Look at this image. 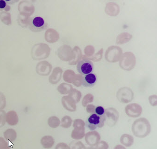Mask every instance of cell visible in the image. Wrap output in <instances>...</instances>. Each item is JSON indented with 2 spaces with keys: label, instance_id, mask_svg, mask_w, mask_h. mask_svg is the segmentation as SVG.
<instances>
[{
  "label": "cell",
  "instance_id": "1",
  "mask_svg": "<svg viewBox=\"0 0 157 149\" xmlns=\"http://www.w3.org/2000/svg\"><path fill=\"white\" fill-rule=\"evenodd\" d=\"M133 133L136 137H146L151 131L149 122L145 118H140L133 123L132 126Z\"/></svg>",
  "mask_w": 157,
  "mask_h": 149
},
{
  "label": "cell",
  "instance_id": "2",
  "mask_svg": "<svg viewBox=\"0 0 157 149\" xmlns=\"http://www.w3.org/2000/svg\"><path fill=\"white\" fill-rule=\"evenodd\" d=\"M106 120V116H101L92 113L88 116L86 121L87 127L91 131L103 127Z\"/></svg>",
  "mask_w": 157,
  "mask_h": 149
},
{
  "label": "cell",
  "instance_id": "3",
  "mask_svg": "<svg viewBox=\"0 0 157 149\" xmlns=\"http://www.w3.org/2000/svg\"><path fill=\"white\" fill-rule=\"evenodd\" d=\"M29 22V28L34 32H40L48 27L47 22L42 17H34L30 18Z\"/></svg>",
  "mask_w": 157,
  "mask_h": 149
},
{
  "label": "cell",
  "instance_id": "4",
  "mask_svg": "<svg viewBox=\"0 0 157 149\" xmlns=\"http://www.w3.org/2000/svg\"><path fill=\"white\" fill-rule=\"evenodd\" d=\"M94 64L87 60H82L77 65V69L80 74L86 75L91 73L94 70Z\"/></svg>",
  "mask_w": 157,
  "mask_h": 149
},
{
  "label": "cell",
  "instance_id": "5",
  "mask_svg": "<svg viewBox=\"0 0 157 149\" xmlns=\"http://www.w3.org/2000/svg\"><path fill=\"white\" fill-rule=\"evenodd\" d=\"M73 126L75 127V129L72 133L71 137L77 140L82 139L84 135V123L83 121H82V122L75 121Z\"/></svg>",
  "mask_w": 157,
  "mask_h": 149
},
{
  "label": "cell",
  "instance_id": "6",
  "mask_svg": "<svg viewBox=\"0 0 157 149\" xmlns=\"http://www.w3.org/2000/svg\"><path fill=\"white\" fill-rule=\"evenodd\" d=\"M97 76L95 73H91L84 75L82 78V83L84 87L92 88L97 82Z\"/></svg>",
  "mask_w": 157,
  "mask_h": 149
},
{
  "label": "cell",
  "instance_id": "7",
  "mask_svg": "<svg viewBox=\"0 0 157 149\" xmlns=\"http://www.w3.org/2000/svg\"><path fill=\"white\" fill-rule=\"evenodd\" d=\"M100 135L96 131L90 132L86 135V142L88 145L91 146H95L99 143L100 141Z\"/></svg>",
  "mask_w": 157,
  "mask_h": 149
},
{
  "label": "cell",
  "instance_id": "8",
  "mask_svg": "<svg viewBox=\"0 0 157 149\" xmlns=\"http://www.w3.org/2000/svg\"><path fill=\"white\" fill-rule=\"evenodd\" d=\"M19 119L17 112L11 110L6 114V122L10 126L16 125L18 123Z\"/></svg>",
  "mask_w": 157,
  "mask_h": 149
},
{
  "label": "cell",
  "instance_id": "9",
  "mask_svg": "<svg viewBox=\"0 0 157 149\" xmlns=\"http://www.w3.org/2000/svg\"><path fill=\"white\" fill-rule=\"evenodd\" d=\"M41 143L45 149H50L54 144V139L51 135H45L42 137L41 140Z\"/></svg>",
  "mask_w": 157,
  "mask_h": 149
},
{
  "label": "cell",
  "instance_id": "10",
  "mask_svg": "<svg viewBox=\"0 0 157 149\" xmlns=\"http://www.w3.org/2000/svg\"><path fill=\"white\" fill-rule=\"evenodd\" d=\"M51 68L50 66L44 62H41L38 64L36 66V72L38 74L43 76H46L48 75L51 72Z\"/></svg>",
  "mask_w": 157,
  "mask_h": 149
},
{
  "label": "cell",
  "instance_id": "11",
  "mask_svg": "<svg viewBox=\"0 0 157 149\" xmlns=\"http://www.w3.org/2000/svg\"><path fill=\"white\" fill-rule=\"evenodd\" d=\"M3 135H4V137L6 140L10 142L15 141L17 139V132L13 129H7L4 131Z\"/></svg>",
  "mask_w": 157,
  "mask_h": 149
},
{
  "label": "cell",
  "instance_id": "12",
  "mask_svg": "<svg viewBox=\"0 0 157 149\" xmlns=\"http://www.w3.org/2000/svg\"><path fill=\"white\" fill-rule=\"evenodd\" d=\"M120 142L126 147H130L134 142V140L132 135L124 134L120 138Z\"/></svg>",
  "mask_w": 157,
  "mask_h": 149
},
{
  "label": "cell",
  "instance_id": "13",
  "mask_svg": "<svg viewBox=\"0 0 157 149\" xmlns=\"http://www.w3.org/2000/svg\"><path fill=\"white\" fill-rule=\"evenodd\" d=\"M60 121L59 118L56 116H51L48 120V124L52 128H56L60 125Z\"/></svg>",
  "mask_w": 157,
  "mask_h": 149
},
{
  "label": "cell",
  "instance_id": "14",
  "mask_svg": "<svg viewBox=\"0 0 157 149\" xmlns=\"http://www.w3.org/2000/svg\"><path fill=\"white\" fill-rule=\"evenodd\" d=\"M72 120L70 117L68 116H64L62 119L61 126L63 128H69L71 124Z\"/></svg>",
  "mask_w": 157,
  "mask_h": 149
},
{
  "label": "cell",
  "instance_id": "15",
  "mask_svg": "<svg viewBox=\"0 0 157 149\" xmlns=\"http://www.w3.org/2000/svg\"><path fill=\"white\" fill-rule=\"evenodd\" d=\"M71 149H86L83 143L79 141H73L70 143Z\"/></svg>",
  "mask_w": 157,
  "mask_h": 149
},
{
  "label": "cell",
  "instance_id": "16",
  "mask_svg": "<svg viewBox=\"0 0 157 149\" xmlns=\"http://www.w3.org/2000/svg\"><path fill=\"white\" fill-rule=\"evenodd\" d=\"M6 113L4 110H0V128L4 126L6 123Z\"/></svg>",
  "mask_w": 157,
  "mask_h": 149
},
{
  "label": "cell",
  "instance_id": "17",
  "mask_svg": "<svg viewBox=\"0 0 157 149\" xmlns=\"http://www.w3.org/2000/svg\"><path fill=\"white\" fill-rule=\"evenodd\" d=\"M0 149H10L9 142L2 137H0Z\"/></svg>",
  "mask_w": 157,
  "mask_h": 149
},
{
  "label": "cell",
  "instance_id": "18",
  "mask_svg": "<svg viewBox=\"0 0 157 149\" xmlns=\"http://www.w3.org/2000/svg\"><path fill=\"white\" fill-rule=\"evenodd\" d=\"M95 113L101 116H105V112L104 108L102 106H98L95 108Z\"/></svg>",
  "mask_w": 157,
  "mask_h": 149
},
{
  "label": "cell",
  "instance_id": "19",
  "mask_svg": "<svg viewBox=\"0 0 157 149\" xmlns=\"http://www.w3.org/2000/svg\"><path fill=\"white\" fill-rule=\"evenodd\" d=\"M6 99L2 93H0V110L4 109L6 107Z\"/></svg>",
  "mask_w": 157,
  "mask_h": 149
},
{
  "label": "cell",
  "instance_id": "20",
  "mask_svg": "<svg viewBox=\"0 0 157 149\" xmlns=\"http://www.w3.org/2000/svg\"><path fill=\"white\" fill-rule=\"evenodd\" d=\"M10 7L7 5V3L4 0H0V11H2L3 10L8 11L10 10Z\"/></svg>",
  "mask_w": 157,
  "mask_h": 149
},
{
  "label": "cell",
  "instance_id": "21",
  "mask_svg": "<svg viewBox=\"0 0 157 149\" xmlns=\"http://www.w3.org/2000/svg\"><path fill=\"white\" fill-rule=\"evenodd\" d=\"M108 144L105 142L101 141V142L98 143L96 149H107L108 148Z\"/></svg>",
  "mask_w": 157,
  "mask_h": 149
},
{
  "label": "cell",
  "instance_id": "22",
  "mask_svg": "<svg viewBox=\"0 0 157 149\" xmlns=\"http://www.w3.org/2000/svg\"><path fill=\"white\" fill-rule=\"evenodd\" d=\"M55 149H71L70 147L66 143H58L56 146Z\"/></svg>",
  "mask_w": 157,
  "mask_h": 149
},
{
  "label": "cell",
  "instance_id": "23",
  "mask_svg": "<svg viewBox=\"0 0 157 149\" xmlns=\"http://www.w3.org/2000/svg\"><path fill=\"white\" fill-rule=\"evenodd\" d=\"M114 149H126L124 148V146H122V145H117L115 147Z\"/></svg>",
  "mask_w": 157,
  "mask_h": 149
},
{
  "label": "cell",
  "instance_id": "24",
  "mask_svg": "<svg viewBox=\"0 0 157 149\" xmlns=\"http://www.w3.org/2000/svg\"><path fill=\"white\" fill-rule=\"evenodd\" d=\"M86 149H96L95 148H92V147H90V148H87Z\"/></svg>",
  "mask_w": 157,
  "mask_h": 149
}]
</instances>
